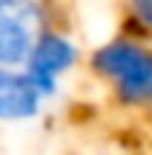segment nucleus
<instances>
[{
    "label": "nucleus",
    "mask_w": 152,
    "mask_h": 155,
    "mask_svg": "<svg viewBox=\"0 0 152 155\" xmlns=\"http://www.w3.org/2000/svg\"><path fill=\"white\" fill-rule=\"evenodd\" d=\"M86 72L124 115H152V40L112 32L86 52Z\"/></svg>",
    "instance_id": "f257e3e1"
},
{
    "label": "nucleus",
    "mask_w": 152,
    "mask_h": 155,
    "mask_svg": "<svg viewBox=\"0 0 152 155\" xmlns=\"http://www.w3.org/2000/svg\"><path fill=\"white\" fill-rule=\"evenodd\" d=\"M83 63H86V49L80 38L66 23H55L34 40L32 52L23 63V72L29 75L34 89L46 98V104H52L60 98L66 78H72Z\"/></svg>",
    "instance_id": "f03ea898"
},
{
    "label": "nucleus",
    "mask_w": 152,
    "mask_h": 155,
    "mask_svg": "<svg viewBox=\"0 0 152 155\" xmlns=\"http://www.w3.org/2000/svg\"><path fill=\"white\" fill-rule=\"evenodd\" d=\"M121 32L152 40V0H118Z\"/></svg>",
    "instance_id": "39448f33"
},
{
    "label": "nucleus",
    "mask_w": 152,
    "mask_h": 155,
    "mask_svg": "<svg viewBox=\"0 0 152 155\" xmlns=\"http://www.w3.org/2000/svg\"><path fill=\"white\" fill-rule=\"evenodd\" d=\"M60 20L55 0H0V66L23 69L34 40Z\"/></svg>",
    "instance_id": "7ed1b4c3"
},
{
    "label": "nucleus",
    "mask_w": 152,
    "mask_h": 155,
    "mask_svg": "<svg viewBox=\"0 0 152 155\" xmlns=\"http://www.w3.org/2000/svg\"><path fill=\"white\" fill-rule=\"evenodd\" d=\"M46 112V98L34 89L29 75L15 66H0V124H32Z\"/></svg>",
    "instance_id": "20e7f679"
}]
</instances>
